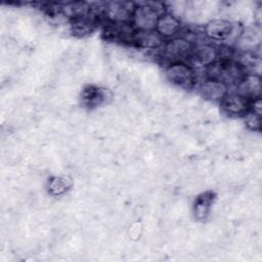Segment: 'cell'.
I'll use <instances>...</instances> for the list:
<instances>
[{
    "label": "cell",
    "instance_id": "obj_1",
    "mask_svg": "<svg viewBox=\"0 0 262 262\" xmlns=\"http://www.w3.org/2000/svg\"><path fill=\"white\" fill-rule=\"evenodd\" d=\"M208 76L209 79L216 80L227 86L228 84H239L246 75L239 62L231 59H222L209 66Z\"/></svg>",
    "mask_w": 262,
    "mask_h": 262
},
{
    "label": "cell",
    "instance_id": "obj_2",
    "mask_svg": "<svg viewBox=\"0 0 262 262\" xmlns=\"http://www.w3.org/2000/svg\"><path fill=\"white\" fill-rule=\"evenodd\" d=\"M163 13L164 9L160 3H143L135 6L131 21L138 31H152Z\"/></svg>",
    "mask_w": 262,
    "mask_h": 262
},
{
    "label": "cell",
    "instance_id": "obj_3",
    "mask_svg": "<svg viewBox=\"0 0 262 262\" xmlns=\"http://www.w3.org/2000/svg\"><path fill=\"white\" fill-rule=\"evenodd\" d=\"M192 51L190 42L185 38H174L164 45L163 57L172 63L188 59Z\"/></svg>",
    "mask_w": 262,
    "mask_h": 262
},
{
    "label": "cell",
    "instance_id": "obj_4",
    "mask_svg": "<svg viewBox=\"0 0 262 262\" xmlns=\"http://www.w3.org/2000/svg\"><path fill=\"white\" fill-rule=\"evenodd\" d=\"M165 74L167 79L176 86L188 88L193 84V71L189 66L183 62L171 63L166 69Z\"/></svg>",
    "mask_w": 262,
    "mask_h": 262
},
{
    "label": "cell",
    "instance_id": "obj_5",
    "mask_svg": "<svg viewBox=\"0 0 262 262\" xmlns=\"http://www.w3.org/2000/svg\"><path fill=\"white\" fill-rule=\"evenodd\" d=\"M250 99L241 93L226 94L221 100L222 111L232 117L246 115L250 111Z\"/></svg>",
    "mask_w": 262,
    "mask_h": 262
},
{
    "label": "cell",
    "instance_id": "obj_6",
    "mask_svg": "<svg viewBox=\"0 0 262 262\" xmlns=\"http://www.w3.org/2000/svg\"><path fill=\"white\" fill-rule=\"evenodd\" d=\"M217 50L214 46L210 44H202L195 48H192V51L188 57V60L192 67L203 68L209 67L216 61Z\"/></svg>",
    "mask_w": 262,
    "mask_h": 262
},
{
    "label": "cell",
    "instance_id": "obj_7",
    "mask_svg": "<svg viewBox=\"0 0 262 262\" xmlns=\"http://www.w3.org/2000/svg\"><path fill=\"white\" fill-rule=\"evenodd\" d=\"M134 8L129 2H111L105 8V14L111 23H127L131 19Z\"/></svg>",
    "mask_w": 262,
    "mask_h": 262
},
{
    "label": "cell",
    "instance_id": "obj_8",
    "mask_svg": "<svg viewBox=\"0 0 262 262\" xmlns=\"http://www.w3.org/2000/svg\"><path fill=\"white\" fill-rule=\"evenodd\" d=\"M233 32V25L227 19H213L205 27V34L212 40L223 41Z\"/></svg>",
    "mask_w": 262,
    "mask_h": 262
},
{
    "label": "cell",
    "instance_id": "obj_9",
    "mask_svg": "<svg viewBox=\"0 0 262 262\" xmlns=\"http://www.w3.org/2000/svg\"><path fill=\"white\" fill-rule=\"evenodd\" d=\"M180 30L179 19L168 12H164L158 19L155 31L162 38H169L176 35Z\"/></svg>",
    "mask_w": 262,
    "mask_h": 262
},
{
    "label": "cell",
    "instance_id": "obj_10",
    "mask_svg": "<svg viewBox=\"0 0 262 262\" xmlns=\"http://www.w3.org/2000/svg\"><path fill=\"white\" fill-rule=\"evenodd\" d=\"M227 86L213 79L204 81L200 86L202 96L209 100H221L227 94Z\"/></svg>",
    "mask_w": 262,
    "mask_h": 262
},
{
    "label": "cell",
    "instance_id": "obj_11",
    "mask_svg": "<svg viewBox=\"0 0 262 262\" xmlns=\"http://www.w3.org/2000/svg\"><path fill=\"white\" fill-rule=\"evenodd\" d=\"M96 19L89 13L72 17L71 29L72 32L77 36H85L91 33L95 27Z\"/></svg>",
    "mask_w": 262,
    "mask_h": 262
},
{
    "label": "cell",
    "instance_id": "obj_12",
    "mask_svg": "<svg viewBox=\"0 0 262 262\" xmlns=\"http://www.w3.org/2000/svg\"><path fill=\"white\" fill-rule=\"evenodd\" d=\"M139 47L145 49H156L163 45V38L156 31H138L135 33L134 41Z\"/></svg>",
    "mask_w": 262,
    "mask_h": 262
},
{
    "label": "cell",
    "instance_id": "obj_13",
    "mask_svg": "<svg viewBox=\"0 0 262 262\" xmlns=\"http://www.w3.org/2000/svg\"><path fill=\"white\" fill-rule=\"evenodd\" d=\"M241 88L243 92L241 94L245 95L250 99L260 97V90H261V79L258 74H252V75H246L244 79L239 83Z\"/></svg>",
    "mask_w": 262,
    "mask_h": 262
},
{
    "label": "cell",
    "instance_id": "obj_14",
    "mask_svg": "<svg viewBox=\"0 0 262 262\" xmlns=\"http://www.w3.org/2000/svg\"><path fill=\"white\" fill-rule=\"evenodd\" d=\"M105 91L95 86H88L82 92V102L88 107H95L105 100Z\"/></svg>",
    "mask_w": 262,
    "mask_h": 262
},
{
    "label": "cell",
    "instance_id": "obj_15",
    "mask_svg": "<svg viewBox=\"0 0 262 262\" xmlns=\"http://www.w3.org/2000/svg\"><path fill=\"white\" fill-rule=\"evenodd\" d=\"M213 201H214L213 192H205L199 195L193 205V212H194L195 218L200 220L205 219L209 215Z\"/></svg>",
    "mask_w": 262,
    "mask_h": 262
},
{
    "label": "cell",
    "instance_id": "obj_16",
    "mask_svg": "<svg viewBox=\"0 0 262 262\" xmlns=\"http://www.w3.org/2000/svg\"><path fill=\"white\" fill-rule=\"evenodd\" d=\"M48 189L50 190V192L52 194L58 195L61 194L66 191L67 189V184L63 181L62 178H57V177H53L49 182H48Z\"/></svg>",
    "mask_w": 262,
    "mask_h": 262
},
{
    "label": "cell",
    "instance_id": "obj_17",
    "mask_svg": "<svg viewBox=\"0 0 262 262\" xmlns=\"http://www.w3.org/2000/svg\"><path fill=\"white\" fill-rule=\"evenodd\" d=\"M245 123L250 130L259 131L261 126V115H257L253 112H248L245 118Z\"/></svg>",
    "mask_w": 262,
    "mask_h": 262
}]
</instances>
